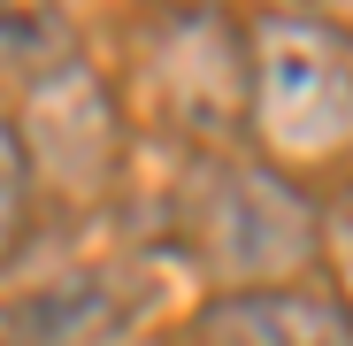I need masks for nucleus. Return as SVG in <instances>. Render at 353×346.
Wrapping results in <instances>:
<instances>
[{"label":"nucleus","instance_id":"5","mask_svg":"<svg viewBox=\"0 0 353 346\" xmlns=\"http://www.w3.org/2000/svg\"><path fill=\"white\" fill-rule=\"evenodd\" d=\"M185 8H208V0H185Z\"/></svg>","mask_w":353,"mask_h":346},{"label":"nucleus","instance_id":"1","mask_svg":"<svg viewBox=\"0 0 353 346\" xmlns=\"http://www.w3.org/2000/svg\"><path fill=\"white\" fill-rule=\"evenodd\" d=\"M185 254L215 277V293H254V285H300L323 262V223L315 200L261 154H223L200 146L185 200Z\"/></svg>","mask_w":353,"mask_h":346},{"label":"nucleus","instance_id":"4","mask_svg":"<svg viewBox=\"0 0 353 346\" xmlns=\"http://www.w3.org/2000/svg\"><path fill=\"white\" fill-rule=\"evenodd\" d=\"M23 215H31V162H23V146H16V131L0 124V262L16 254Z\"/></svg>","mask_w":353,"mask_h":346},{"label":"nucleus","instance_id":"3","mask_svg":"<svg viewBox=\"0 0 353 346\" xmlns=\"http://www.w3.org/2000/svg\"><path fill=\"white\" fill-rule=\"evenodd\" d=\"M200 346H345V300L330 285H254V293H215L192 323Z\"/></svg>","mask_w":353,"mask_h":346},{"label":"nucleus","instance_id":"2","mask_svg":"<svg viewBox=\"0 0 353 346\" xmlns=\"http://www.w3.org/2000/svg\"><path fill=\"white\" fill-rule=\"evenodd\" d=\"M239 93L261 162H323L345 146V31L323 16H261L239 46Z\"/></svg>","mask_w":353,"mask_h":346}]
</instances>
